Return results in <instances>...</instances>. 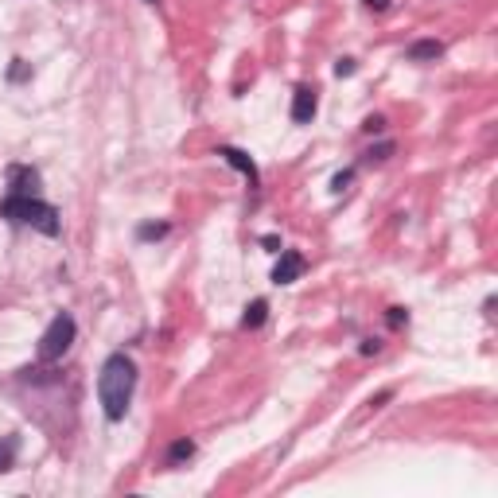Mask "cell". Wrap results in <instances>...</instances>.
Instances as JSON below:
<instances>
[{
    "label": "cell",
    "instance_id": "6da1fadb",
    "mask_svg": "<svg viewBox=\"0 0 498 498\" xmlns=\"http://www.w3.org/2000/svg\"><path fill=\"white\" fill-rule=\"evenodd\" d=\"M136 393V362L125 355V350H113L110 358L98 370V401H102L105 421H125L129 405H133Z\"/></svg>",
    "mask_w": 498,
    "mask_h": 498
},
{
    "label": "cell",
    "instance_id": "7a4b0ae2",
    "mask_svg": "<svg viewBox=\"0 0 498 498\" xmlns=\"http://www.w3.org/2000/svg\"><path fill=\"white\" fill-rule=\"evenodd\" d=\"M0 218L16 222V226H32L43 237H59L63 234V218L51 203H43L39 195H8L0 203Z\"/></svg>",
    "mask_w": 498,
    "mask_h": 498
},
{
    "label": "cell",
    "instance_id": "3957f363",
    "mask_svg": "<svg viewBox=\"0 0 498 498\" xmlns=\"http://www.w3.org/2000/svg\"><path fill=\"white\" fill-rule=\"evenodd\" d=\"M74 335H78L74 315H70V312H59L51 323H47V331L39 335V350H35V355H39V362H59V358L70 350Z\"/></svg>",
    "mask_w": 498,
    "mask_h": 498
},
{
    "label": "cell",
    "instance_id": "277c9868",
    "mask_svg": "<svg viewBox=\"0 0 498 498\" xmlns=\"http://www.w3.org/2000/svg\"><path fill=\"white\" fill-rule=\"evenodd\" d=\"M4 183H8V195H39L43 176L32 168V164H8Z\"/></svg>",
    "mask_w": 498,
    "mask_h": 498
},
{
    "label": "cell",
    "instance_id": "5b68a950",
    "mask_svg": "<svg viewBox=\"0 0 498 498\" xmlns=\"http://www.w3.org/2000/svg\"><path fill=\"white\" fill-rule=\"evenodd\" d=\"M308 269V257L300 249H280V261L273 265V284H296Z\"/></svg>",
    "mask_w": 498,
    "mask_h": 498
},
{
    "label": "cell",
    "instance_id": "8992f818",
    "mask_svg": "<svg viewBox=\"0 0 498 498\" xmlns=\"http://www.w3.org/2000/svg\"><path fill=\"white\" fill-rule=\"evenodd\" d=\"M315 110H320V93H315V86H296V93H292V121H296V125H312Z\"/></svg>",
    "mask_w": 498,
    "mask_h": 498
},
{
    "label": "cell",
    "instance_id": "52a82bcc",
    "mask_svg": "<svg viewBox=\"0 0 498 498\" xmlns=\"http://www.w3.org/2000/svg\"><path fill=\"white\" fill-rule=\"evenodd\" d=\"M218 156L230 164V168H237L245 179H249V187H261V171H257V164L249 160V156L242 152V148H234V144H218Z\"/></svg>",
    "mask_w": 498,
    "mask_h": 498
},
{
    "label": "cell",
    "instance_id": "ba28073f",
    "mask_svg": "<svg viewBox=\"0 0 498 498\" xmlns=\"http://www.w3.org/2000/svg\"><path fill=\"white\" fill-rule=\"evenodd\" d=\"M440 55H444V43L440 39H417V43H409L405 59L409 63H436Z\"/></svg>",
    "mask_w": 498,
    "mask_h": 498
},
{
    "label": "cell",
    "instance_id": "9c48e42d",
    "mask_svg": "<svg viewBox=\"0 0 498 498\" xmlns=\"http://www.w3.org/2000/svg\"><path fill=\"white\" fill-rule=\"evenodd\" d=\"M191 456H195V440H191V436H179V440H171L164 464H168V467H179V464H187Z\"/></svg>",
    "mask_w": 498,
    "mask_h": 498
},
{
    "label": "cell",
    "instance_id": "30bf717a",
    "mask_svg": "<svg viewBox=\"0 0 498 498\" xmlns=\"http://www.w3.org/2000/svg\"><path fill=\"white\" fill-rule=\"evenodd\" d=\"M265 320H269V300H254V304H245V315H242L245 331H257Z\"/></svg>",
    "mask_w": 498,
    "mask_h": 498
},
{
    "label": "cell",
    "instance_id": "8fae6325",
    "mask_svg": "<svg viewBox=\"0 0 498 498\" xmlns=\"http://www.w3.org/2000/svg\"><path fill=\"white\" fill-rule=\"evenodd\" d=\"M16 452H20V440H16V436H4V440H0V475L16 467Z\"/></svg>",
    "mask_w": 498,
    "mask_h": 498
},
{
    "label": "cell",
    "instance_id": "7c38bea8",
    "mask_svg": "<svg viewBox=\"0 0 498 498\" xmlns=\"http://www.w3.org/2000/svg\"><path fill=\"white\" fill-rule=\"evenodd\" d=\"M168 222H144V226H136V237L140 242H160V237H168Z\"/></svg>",
    "mask_w": 498,
    "mask_h": 498
},
{
    "label": "cell",
    "instance_id": "4fadbf2b",
    "mask_svg": "<svg viewBox=\"0 0 498 498\" xmlns=\"http://www.w3.org/2000/svg\"><path fill=\"white\" fill-rule=\"evenodd\" d=\"M393 148H397L393 140H381V144H374L370 152H362V164H381V160H389V156H393Z\"/></svg>",
    "mask_w": 498,
    "mask_h": 498
},
{
    "label": "cell",
    "instance_id": "5bb4252c",
    "mask_svg": "<svg viewBox=\"0 0 498 498\" xmlns=\"http://www.w3.org/2000/svg\"><path fill=\"white\" fill-rule=\"evenodd\" d=\"M386 323H389V327H405V323H409V312H405V308H389V312H386Z\"/></svg>",
    "mask_w": 498,
    "mask_h": 498
},
{
    "label": "cell",
    "instance_id": "9a60e30c",
    "mask_svg": "<svg viewBox=\"0 0 498 498\" xmlns=\"http://www.w3.org/2000/svg\"><path fill=\"white\" fill-rule=\"evenodd\" d=\"M362 133H386V117H381V113H370V117L362 121Z\"/></svg>",
    "mask_w": 498,
    "mask_h": 498
},
{
    "label": "cell",
    "instance_id": "2e32d148",
    "mask_svg": "<svg viewBox=\"0 0 498 498\" xmlns=\"http://www.w3.org/2000/svg\"><path fill=\"white\" fill-rule=\"evenodd\" d=\"M355 179V168H346V171H335V179H331V191H346V183Z\"/></svg>",
    "mask_w": 498,
    "mask_h": 498
},
{
    "label": "cell",
    "instance_id": "e0dca14e",
    "mask_svg": "<svg viewBox=\"0 0 498 498\" xmlns=\"http://www.w3.org/2000/svg\"><path fill=\"white\" fill-rule=\"evenodd\" d=\"M355 70H358L355 59H339V63H335V74H339V78H350Z\"/></svg>",
    "mask_w": 498,
    "mask_h": 498
},
{
    "label": "cell",
    "instance_id": "ac0fdd59",
    "mask_svg": "<svg viewBox=\"0 0 498 498\" xmlns=\"http://www.w3.org/2000/svg\"><path fill=\"white\" fill-rule=\"evenodd\" d=\"M378 350H381V339H362V346H358V355H366V358L378 355Z\"/></svg>",
    "mask_w": 498,
    "mask_h": 498
},
{
    "label": "cell",
    "instance_id": "d6986e66",
    "mask_svg": "<svg viewBox=\"0 0 498 498\" xmlns=\"http://www.w3.org/2000/svg\"><path fill=\"white\" fill-rule=\"evenodd\" d=\"M261 245L269 249V254H280V237H277V234H265V237H261Z\"/></svg>",
    "mask_w": 498,
    "mask_h": 498
},
{
    "label": "cell",
    "instance_id": "ffe728a7",
    "mask_svg": "<svg viewBox=\"0 0 498 498\" xmlns=\"http://www.w3.org/2000/svg\"><path fill=\"white\" fill-rule=\"evenodd\" d=\"M362 4H366L370 12H386V8H389V0H362Z\"/></svg>",
    "mask_w": 498,
    "mask_h": 498
},
{
    "label": "cell",
    "instance_id": "44dd1931",
    "mask_svg": "<svg viewBox=\"0 0 498 498\" xmlns=\"http://www.w3.org/2000/svg\"><path fill=\"white\" fill-rule=\"evenodd\" d=\"M12 78H16V82H20V78H27V67H24V59H16V67H12Z\"/></svg>",
    "mask_w": 498,
    "mask_h": 498
},
{
    "label": "cell",
    "instance_id": "7402d4cb",
    "mask_svg": "<svg viewBox=\"0 0 498 498\" xmlns=\"http://www.w3.org/2000/svg\"><path fill=\"white\" fill-rule=\"evenodd\" d=\"M144 4H160V0H144Z\"/></svg>",
    "mask_w": 498,
    "mask_h": 498
}]
</instances>
